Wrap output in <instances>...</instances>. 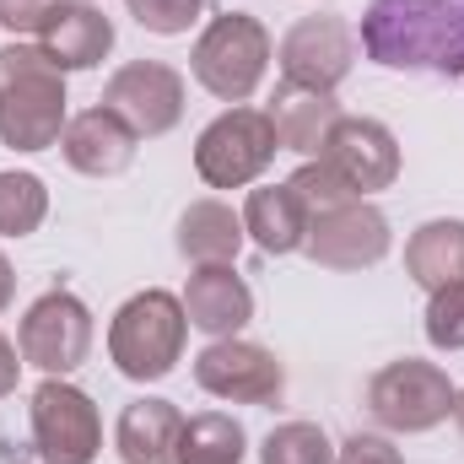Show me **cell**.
Instances as JSON below:
<instances>
[{"mask_svg": "<svg viewBox=\"0 0 464 464\" xmlns=\"http://www.w3.org/2000/svg\"><path fill=\"white\" fill-rule=\"evenodd\" d=\"M179 303L189 314V330H200L211 341H227L254 319V292L232 265H195Z\"/></svg>", "mask_w": 464, "mask_h": 464, "instance_id": "cell-14", "label": "cell"}, {"mask_svg": "<svg viewBox=\"0 0 464 464\" xmlns=\"http://www.w3.org/2000/svg\"><path fill=\"white\" fill-rule=\"evenodd\" d=\"M135 140H140V135L98 103V109H87V114H76L65 124L60 151H65V162H71L76 173H87V179H119V173L135 162Z\"/></svg>", "mask_w": 464, "mask_h": 464, "instance_id": "cell-16", "label": "cell"}, {"mask_svg": "<svg viewBox=\"0 0 464 464\" xmlns=\"http://www.w3.org/2000/svg\"><path fill=\"white\" fill-rule=\"evenodd\" d=\"M265 119H270V130H276V146H281V151L319 157V151H324V140H330V130H335V119H341V103H335V92H324V87L281 82V87L270 92Z\"/></svg>", "mask_w": 464, "mask_h": 464, "instance_id": "cell-15", "label": "cell"}, {"mask_svg": "<svg viewBox=\"0 0 464 464\" xmlns=\"http://www.w3.org/2000/svg\"><path fill=\"white\" fill-rule=\"evenodd\" d=\"M33 454L44 464H92L103 454V416L71 378H44L27 400Z\"/></svg>", "mask_w": 464, "mask_h": 464, "instance_id": "cell-6", "label": "cell"}, {"mask_svg": "<svg viewBox=\"0 0 464 464\" xmlns=\"http://www.w3.org/2000/svg\"><path fill=\"white\" fill-rule=\"evenodd\" d=\"M276 65H281V82L335 92L356 65V33L346 16H303L276 44Z\"/></svg>", "mask_w": 464, "mask_h": 464, "instance_id": "cell-12", "label": "cell"}, {"mask_svg": "<svg viewBox=\"0 0 464 464\" xmlns=\"http://www.w3.org/2000/svg\"><path fill=\"white\" fill-rule=\"evenodd\" d=\"M195 383L211 400H227V405H281L286 367L270 346L227 335V341H211L195 356Z\"/></svg>", "mask_w": 464, "mask_h": 464, "instance_id": "cell-9", "label": "cell"}, {"mask_svg": "<svg viewBox=\"0 0 464 464\" xmlns=\"http://www.w3.org/2000/svg\"><path fill=\"white\" fill-rule=\"evenodd\" d=\"M459 82H464V76H459Z\"/></svg>", "mask_w": 464, "mask_h": 464, "instance_id": "cell-34", "label": "cell"}, {"mask_svg": "<svg viewBox=\"0 0 464 464\" xmlns=\"http://www.w3.org/2000/svg\"><path fill=\"white\" fill-rule=\"evenodd\" d=\"M179 432H184V411L173 400L140 394L119 411L114 449L124 464H179Z\"/></svg>", "mask_w": 464, "mask_h": 464, "instance_id": "cell-17", "label": "cell"}, {"mask_svg": "<svg viewBox=\"0 0 464 464\" xmlns=\"http://www.w3.org/2000/svg\"><path fill=\"white\" fill-rule=\"evenodd\" d=\"M38 49H44L60 71H92V65H103L109 49H114V22H109L98 5L65 0V5L49 16V27L38 33Z\"/></svg>", "mask_w": 464, "mask_h": 464, "instance_id": "cell-18", "label": "cell"}, {"mask_svg": "<svg viewBox=\"0 0 464 464\" xmlns=\"http://www.w3.org/2000/svg\"><path fill=\"white\" fill-rule=\"evenodd\" d=\"M259 464H335V443L319 421H281L259 443Z\"/></svg>", "mask_w": 464, "mask_h": 464, "instance_id": "cell-24", "label": "cell"}, {"mask_svg": "<svg viewBox=\"0 0 464 464\" xmlns=\"http://www.w3.org/2000/svg\"><path fill=\"white\" fill-rule=\"evenodd\" d=\"M65 71L38 44L0 49V146L11 151H49L65 135Z\"/></svg>", "mask_w": 464, "mask_h": 464, "instance_id": "cell-2", "label": "cell"}, {"mask_svg": "<svg viewBox=\"0 0 464 464\" xmlns=\"http://www.w3.org/2000/svg\"><path fill=\"white\" fill-rule=\"evenodd\" d=\"M76 5H98V0H76Z\"/></svg>", "mask_w": 464, "mask_h": 464, "instance_id": "cell-33", "label": "cell"}, {"mask_svg": "<svg viewBox=\"0 0 464 464\" xmlns=\"http://www.w3.org/2000/svg\"><path fill=\"white\" fill-rule=\"evenodd\" d=\"M243 454H248V432H243L237 416H227V411L184 416L179 464H243Z\"/></svg>", "mask_w": 464, "mask_h": 464, "instance_id": "cell-22", "label": "cell"}, {"mask_svg": "<svg viewBox=\"0 0 464 464\" xmlns=\"http://www.w3.org/2000/svg\"><path fill=\"white\" fill-rule=\"evenodd\" d=\"M65 0H0V27L11 38H27V33H44L49 16L60 11Z\"/></svg>", "mask_w": 464, "mask_h": 464, "instance_id": "cell-28", "label": "cell"}, {"mask_svg": "<svg viewBox=\"0 0 464 464\" xmlns=\"http://www.w3.org/2000/svg\"><path fill=\"white\" fill-rule=\"evenodd\" d=\"M103 109L124 119L140 140H157V135L179 130V119H184V76L162 60H130L109 76Z\"/></svg>", "mask_w": 464, "mask_h": 464, "instance_id": "cell-10", "label": "cell"}, {"mask_svg": "<svg viewBox=\"0 0 464 464\" xmlns=\"http://www.w3.org/2000/svg\"><path fill=\"white\" fill-rule=\"evenodd\" d=\"M270 60H276V44H270L265 22L248 16V11H222V16H211L206 33H200L195 49H189L195 82H200L217 103H232V109L259 92Z\"/></svg>", "mask_w": 464, "mask_h": 464, "instance_id": "cell-4", "label": "cell"}, {"mask_svg": "<svg viewBox=\"0 0 464 464\" xmlns=\"http://www.w3.org/2000/svg\"><path fill=\"white\" fill-rule=\"evenodd\" d=\"M130 5V16L146 27V33H157V38H179V33H189L200 16H206V0H124Z\"/></svg>", "mask_w": 464, "mask_h": 464, "instance_id": "cell-27", "label": "cell"}, {"mask_svg": "<svg viewBox=\"0 0 464 464\" xmlns=\"http://www.w3.org/2000/svg\"><path fill=\"white\" fill-rule=\"evenodd\" d=\"M276 130H270V119L265 109H227V114H217L206 130H200V140H195V173L211 184V189H243V184H254L270 162H276Z\"/></svg>", "mask_w": 464, "mask_h": 464, "instance_id": "cell-7", "label": "cell"}, {"mask_svg": "<svg viewBox=\"0 0 464 464\" xmlns=\"http://www.w3.org/2000/svg\"><path fill=\"white\" fill-rule=\"evenodd\" d=\"M22 367H27V362H22V351L0 335V400H5V394H16V378H22Z\"/></svg>", "mask_w": 464, "mask_h": 464, "instance_id": "cell-30", "label": "cell"}, {"mask_svg": "<svg viewBox=\"0 0 464 464\" xmlns=\"http://www.w3.org/2000/svg\"><path fill=\"white\" fill-rule=\"evenodd\" d=\"M319 157L346 179L351 195H362V200L400 179V140H394V130L378 124V119H362V114L335 119V130H330Z\"/></svg>", "mask_w": 464, "mask_h": 464, "instance_id": "cell-13", "label": "cell"}, {"mask_svg": "<svg viewBox=\"0 0 464 464\" xmlns=\"http://www.w3.org/2000/svg\"><path fill=\"white\" fill-rule=\"evenodd\" d=\"M292 189H297V200L308 206V217H319V211H335V206H346V200H362V195H351V184L324 162V157H308L292 179H286Z\"/></svg>", "mask_w": 464, "mask_h": 464, "instance_id": "cell-25", "label": "cell"}, {"mask_svg": "<svg viewBox=\"0 0 464 464\" xmlns=\"http://www.w3.org/2000/svg\"><path fill=\"white\" fill-rule=\"evenodd\" d=\"M432 303H427V341L438 351H464V281L454 286H438V292H427Z\"/></svg>", "mask_w": 464, "mask_h": 464, "instance_id": "cell-26", "label": "cell"}, {"mask_svg": "<svg viewBox=\"0 0 464 464\" xmlns=\"http://www.w3.org/2000/svg\"><path fill=\"white\" fill-rule=\"evenodd\" d=\"M11 297H16V270H11V259L0 254V314L11 308Z\"/></svg>", "mask_w": 464, "mask_h": 464, "instance_id": "cell-31", "label": "cell"}, {"mask_svg": "<svg viewBox=\"0 0 464 464\" xmlns=\"http://www.w3.org/2000/svg\"><path fill=\"white\" fill-rule=\"evenodd\" d=\"M389 248H394V232L372 200H346L335 211L308 217L303 254L324 270H372L378 259H389Z\"/></svg>", "mask_w": 464, "mask_h": 464, "instance_id": "cell-11", "label": "cell"}, {"mask_svg": "<svg viewBox=\"0 0 464 464\" xmlns=\"http://www.w3.org/2000/svg\"><path fill=\"white\" fill-rule=\"evenodd\" d=\"M454 400H459L454 378L421 356H400L367 378V411L383 432H405V438L432 432L454 416Z\"/></svg>", "mask_w": 464, "mask_h": 464, "instance_id": "cell-5", "label": "cell"}, {"mask_svg": "<svg viewBox=\"0 0 464 464\" xmlns=\"http://www.w3.org/2000/svg\"><path fill=\"white\" fill-rule=\"evenodd\" d=\"M356 44L383 71L464 76V0H372Z\"/></svg>", "mask_w": 464, "mask_h": 464, "instance_id": "cell-1", "label": "cell"}, {"mask_svg": "<svg viewBox=\"0 0 464 464\" xmlns=\"http://www.w3.org/2000/svg\"><path fill=\"white\" fill-rule=\"evenodd\" d=\"M92 308L76 297V292H44L27 314H22V330H16V351L27 367H38L44 378H65L76 372L87 356H92Z\"/></svg>", "mask_w": 464, "mask_h": 464, "instance_id": "cell-8", "label": "cell"}, {"mask_svg": "<svg viewBox=\"0 0 464 464\" xmlns=\"http://www.w3.org/2000/svg\"><path fill=\"white\" fill-rule=\"evenodd\" d=\"M405 276L421 286V292H438V286H454L464 281V222L459 217H438V222H421L405 243Z\"/></svg>", "mask_w": 464, "mask_h": 464, "instance_id": "cell-21", "label": "cell"}, {"mask_svg": "<svg viewBox=\"0 0 464 464\" xmlns=\"http://www.w3.org/2000/svg\"><path fill=\"white\" fill-rule=\"evenodd\" d=\"M49 217V189L38 173H0V237H33Z\"/></svg>", "mask_w": 464, "mask_h": 464, "instance_id": "cell-23", "label": "cell"}, {"mask_svg": "<svg viewBox=\"0 0 464 464\" xmlns=\"http://www.w3.org/2000/svg\"><path fill=\"white\" fill-rule=\"evenodd\" d=\"M335 464H405V459H400V449H394L389 438H378V432H351L346 443L335 449Z\"/></svg>", "mask_w": 464, "mask_h": 464, "instance_id": "cell-29", "label": "cell"}, {"mask_svg": "<svg viewBox=\"0 0 464 464\" xmlns=\"http://www.w3.org/2000/svg\"><path fill=\"white\" fill-rule=\"evenodd\" d=\"M454 421H459V432H464V389H459V400H454Z\"/></svg>", "mask_w": 464, "mask_h": 464, "instance_id": "cell-32", "label": "cell"}, {"mask_svg": "<svg viewBox=\"0 0 464 464\" xmlns=\"http://www.w3.org/2000/svg\"><path fill=\"white\" fill-rule=\"evenodd\" d=\"M184 341H189V314L173 292L151 286L135 292L109 324V356L130 383H157L184 362Z\"/></svg>", "mask_w": 464, "mask_h": 464, "instance_id": "cell-3", "label": "cell"}, {"mask_svg": "<svg viewBox=\"0 0 464 464\" xmlns=\"http://www.w3.org/2000/svg\"><path fill=\"white\" fill-rule=\"evenodd\" d=\"M173 243H179V254H184L189 265H232L237 248L248 243L243 211H232L222 200H195V206H184Z\"/></svg>", "mask_w": 464, "mask_h": 464, "instance_id": "cell-20", "label": "cell"}, {"mask_svg": "<svg viewBox=\"0 0 464 464\" xmlns=\"http://www.w3.org/2000/svg\"><path fill=\"white\" fill-rule=\"evenodd\" d=\"M243 232L265 254H297L308 243V206L297 200L292 184H259L243 200Z\"/></svg>", "mask_w": 464, "mask_h": 464, "instance_id": "cell-19", "label": "cell"}]
</instances>
